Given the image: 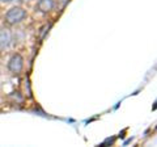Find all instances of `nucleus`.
Listing matches in <instances>:
<instances>
[{"mask_svg":"<svg viewBox=\"0 0 157 147\" xmlns=\"http://www.w3.org/2000/svg\"><path fill=\"white\" fill-rule=\"evenodd\" d=\"M22 68H24V58L20 54H13L8 62V70L12 74L18 75L22 71Z\"/></svg>","mask_w":157,"mask_h":147,"instance_id":"f03ea898","label":"nucleus"},{"mask_svg":"<svg viewBox=\"0 0 157 147\" xmlns=\"http://www.w3.org/2000/svg\"><path fill=\"white\" fill-rule=\"evenodd\" d=\"M26 17V11L21 7H13L6 13V22L9 25H16L24 21V18Z\"/></svg>","mask_w":157,"mask_h":147,"instance_id":"f257e3e1","label":"nucleus"},{"mask_svg":"<svg viewBox=\"0 0 157 147\" xmlns=\"http://www.w3.org/2000/svg\"><path fill=\"white\" fill-rule=\"evenodd\" d=\"M59 2H62V6H63V7H64V6H66V4H67L68 2H70V0H59Z\"/></svg>","mask_w":157,"mask_h":147,"instance_id":"39448f33","label":"nucleus"},{"mask_svg":"<svg viewBox=\"0 0 157 147\" xmlns=\"http://www.w3.org/2000/svg\"><path fill=\"white\" fill-rule=\"evenodd\" d=\"M54 6H55V2H54V0H38V3H37L38 11H41L43 13L52 11Z\"/></svg>","mask_w":157,"mask_h":147,"instance_id":"20e7f679","label":"nucleus"},{"mask_svg":"<svg viewBox=\"0 0 157 147\" xmlns=\"http://www.w3.org/2000/svg\"><path fill=\"white\" fill-rule=\"evenodd\" d=\"M11 41H12V34L8 29L0 30V50H6L11 45Z\"/></svg>","mask_w":157,"mask_h":147,"instance_id":"7ed1b4c3","label":"nucleus"},{"mask_svg":"<svg viewBox=\"0 0 157 147\" xmlns=\"http://www.w3.org/2000/svg\"><path fill=\"white\" fill-rule=\"evenodd\" d=\"M17 2H20V3H26V2H29V0H17Z\"/></svg>","mask_w":157,"mask_h":147,"instance_id":"0eeeda50","label":"nucleus"},{"mask_svg":"<svg viewBox=\"0 0 157 147\" xmlns=\"http://www.w3.org/2000/svg\"><path fill=\"white\" fill-rule=\"evenodd\" d=\"M11 2H13V0H0V3H11Z\"/></svg>","mask_w":157,"mask_h":147,"instance_id":"423d86ee","label":"nucleus"}]
</instances>
